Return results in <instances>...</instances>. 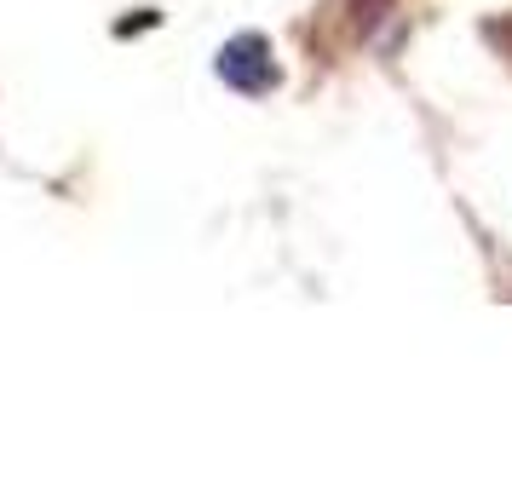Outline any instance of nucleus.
I'll list each match as a JSON object with an SVG mask.
<instances>
[{
	"instance_id": "1",
	"label": "nucleus",
	"mask_w": 512,
	"mask_h": 495,
	"mask_svg": "<svg viewBox=\"0 0 512 495\" xmlns=\"http://www.w3.org/2000/svg\"><path fill=\"white\" fill-rule=\"evenodd\" d=\"M219 81L225 87H236V93H248V98H259V93H271L277 87V64H271V47H265V35H236V41H225L219 47Z\"/></svg>"
},
{
	"instance_id": "2",
	"label": "nucleus",
	"mask_w": 512,
	"mask_h": 495,
	"mask_svg": "<svg viewBox=\"0 0 512 495\" xmlns=\"http://www.w3.org/2000/svg\"><path fill=\"white\" fill-rule=\"evenodd\" d=\"M150 24H156V12H139V18H121L116 35H133V29H150Z\"/></svg>"
}]
</instances>
